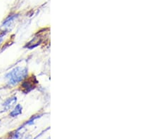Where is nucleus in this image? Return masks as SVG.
I'll use <instances>...</instances> for the list:
<instances>
[{
  "label": "nucleus",
  "mask_w": 158,
  "mask_h": 139,
  "mask_svg": "<svg viewBox=\"0 0 158 139\" xmlns=\"http://www.w3.org/2000/svg\"><path fill=\"white\" fill-rule=\"evenodd\" d=\"M21 110H22L21 106L19 105L16 108H15L14 110H13V112L11 113V115L12 117H16V116L19 115L21 113Z\"/></svg>",
  "instance_id": "3"
},
{
  "label": "nucleus",
  "mask_w": 158,
  "mask_h": 139,
  "mask_svg": "<svg viewBox=\"0 0 158 139\" xmlns=\"http://www.w3.org/2000/svg\"><path fill=\"white\" fill-rule=\"evenodd\" d=\"M26 75L27 70L25 68L16 67L6 75V78L9 80L10 84H15L23 80Z\"/></svg>",
  "instance_id": "1"
},
{
  "label": "nucleus",
  "mask_w": 158,
  "mask_h": 139,
  "mask_svg": "<svg viewBox=\"0 0 158 139\" xmlns=\"http://www.w3.org/2000/svg\"><path fill=\"white\" fill-rule=\"evenodd\" d=\"M16 98H10V99H9L8 100L6 101V103H4V109L5 110L9 109L10 107H11V105H12L13 103L16 102Z\"/></svg>",
  "instance_id": "2"
}]
</instances>
